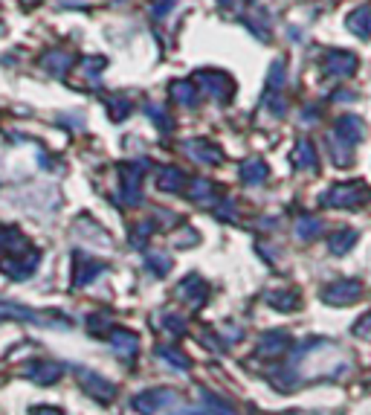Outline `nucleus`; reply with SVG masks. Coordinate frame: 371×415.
Segmentation results:
<instances>
[{"instance_id":"nucleus-10","label":"nucleus","mask_w":371,"mask_h":415,"mask_svg":"<svg viewBox=\"0 0 371 415\" xmlns=\"http://www.w3.org/2000/svg\"><path fill=\"white\" fill-rule=\"evenodd\" d=\"M174 96H177V99L180 102H189V105H195V96H192V87L189 84H174Z\"/></svg>"},{"instance_id":"nucleus-9","label":"nucleus","mask_w":371,"mask_h":415,"mask_svg":"<svg viewBox=\"0 0 371 415\" xmlns=\"http://www.w3.org/2000/svg\"><path fill=\"white\" fill-rule=\"evenodd\" d=\"M296 160H299V166H314V163H316L314 145H311V143H302L299 151H296Z\"/></svg>"},{"instance_id":"nucleus-6","label":"nucleus","mask_w":371,"mask_h":415,"mask_svg":"<svg viewBox=\"0 0 371 415\" xmlns=\"http://www.w3.org/2000/svg\"><path fill=\"white\" fill-rule=\"evenodd\" d=\"M198 79H200V82H206V87H212L218 99H227V93L232 90V84H229V79H227L224 73H200Z\"/></svg>"},{"instance_id":"nucleus-7","label":"nucleus","mask_w":371,"mask_h":415,"mask_svg":"<svg viewBox=\"0 0 371 415\" xmlns=\"http://www.w3.org/2000/svg\"><path fill=\"white\" fill-rule=\"evenodd\" d=\"M70 64H73L70 52H50V55L44 58V67L52 70V73H64V70H70Z\"/></svg>"},{"instance_id":"nucleus-12","label":"nucleus","mask_w":371,"mask_h":415,"mask_svg":"<svg viewBox=\"0 0 371 415\" xmlns=\"http://www.w3.org/2000/svg\"><path fill=\"white\" fill-rule=\"evenodd\" d=\"M357 334H363V337H368V340H371V314L357 323Z\"/></svg>"},{"instance_id":"nucleus-2","label":"nucleus","mask_w":371,"mask_h":415,"mask_svg":"<svg viewBox=\"0 0 371 415\" xmlns=\"http://www.w3.org/2000/svg\"><path fill=\"white\" fill-rule=\"evenodd\" d=\"M360 198H363V189H360V183H343V186H336L331 195L325 198V204H336V206H354V204H360Z\"/></svg>"},{"instance_id":"nucleus-14","label":"nucleus","mask_w":371,"mask_h":415,"mask_svg":"<svg viewBox=\"0 0 371 415\" xmlns=\"http://www.w3.org/2000/svg\"><path fill=\"white\" fill-rule=\"evenodd\" d=\"M221 4H232V0H221Z\"/></svg>"},{"instance_id":"nucleus-4","label":"nucleus","mask_w":371,"mask_h":415,"mask_svg":"<svg viewBox=\"0 0 371 415\" xmlns=\"http://www.w3.org/2000/svg\"><path fill=\"white\" fill-rule=\"evenodd\" d=\"M348 26H351V32H357L360 38H368L371 35V6H360L348 18Z\"/></svg>"},{"instance_id":"nucleus-1","label":"nucleus","mask_w":371,"mask_h":415,"mask_svg":"<svg viewBox=\"0 0 371 415\" xmlns=\"http://www.w3.org/2000/svg\"><path fill=\"white\" fill-rule=\"evenodd\" d=\"M357 67V55L354 52H343V50H333L325 58V73L328 76H351Z\"/></svg>"},{"instance_id":"nucleus-13","label":"nucleus","mask_w":371,"mask_h":415,"mask_svg":"<svg viewBox=\"0 0 371 415\" xmlns=\"http://www.w3.org/2000/svg\"><path fill=\"white\" fill-rule=\"evenodd\" d=\"M246 177H250V180H258V177H264V166H261V163L250 166V169H246Z\"/></svg>"},{"instance_id":"nucleus-11","label":"nucleus","mask_w":371,"mask_h":415,"mask_svg":"<svg viewBox=\"0 0 371 415\" xmlns=\"http://www.w3.org/2000/svg\"><path fill=\"white\" fill-rule=\"evenodd\" d=\"M299 230H302L304 238H311V236H316V230H319V221H304V223H299Z\"/></svg>"},{"instance_id":"nucleus-3","label":"nucleus","mask_w":371,"mask_h":415,"mask_svg":"<svg viewBox=\"0 0 371 415\" xmlns=\"http://www.w3.org/2000/svg\"><path fill=\"white\" fill-rule=\"evenodd\" d=\"M325 297L333 299V305H336V302H339V305H348L354 297H360V282H339V284L328 287Z\"/></svg>"},{"instance_id":"nucleus-8","label":"nucleus","mask_w":371,"mask_h":415,"mask_svg":"<svg viewBox=\"0 0 371 415\" xmlns=\"http://www.w3.org/2000/svg\"><path fill=\"white\" fill-rule=\"evenodd\" d=\"M354 241H357V233H351V230H346L343 236H336V238L331 241V250H333V253H346V250H348V247H351Z\"/></svg>"},{"instance_id":"nucleus-5","label":"nucleus","mask_w":371,"mask_h":415,"mask_svg":"<svg viewBox=\"0 0 371 415\" xmlns=\"http://www.w3.org/2000/svg\"><path fill=\"white\" fill-rule=\"evenodd\" d=\"M336 134L346 137V143H357L363 137V122L357 116H343L336 122Z\"/></svg>"}]
</instances>
